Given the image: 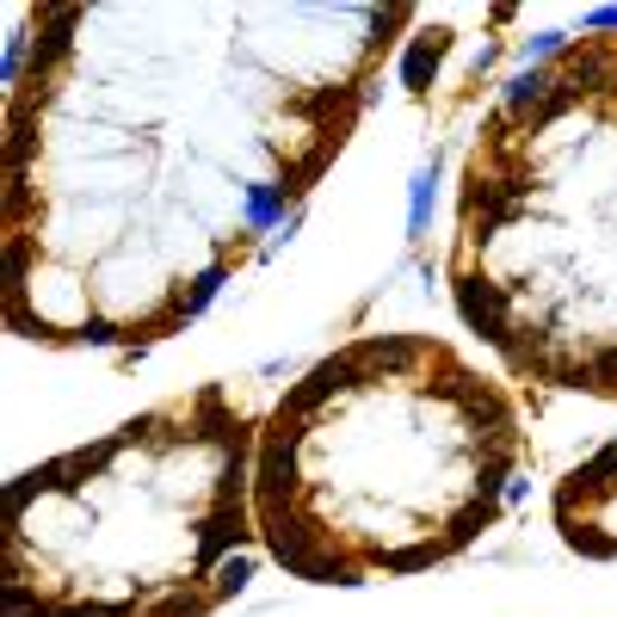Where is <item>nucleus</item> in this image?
<instances>
[{
	"label": "nucleus",
	"instance_id": "1",
	"mask_svg": "<svg viewBox=\"0 0 617 617\" xmlns=\"http://www.w3.org/2000/svg\"><path fill=\"white\" fill-rule=\"evenodd\" d=\"M7 69V322L191 327L340 161L408 7H32Z\"/></svg>",
	"mask_w": 617,
	"mask_h": 617
},
{
	"label": "nucleus",
	"instance_id": "2",
	"mask_svg": "<svg viewBox=\"0 0 617 617\" xmlns=\"http://www.w3.org/2000/svg\"><path fill=\"white\" fill-rule=\"evenodd\" d=\"M513 395L439 334L315 359L254 439V532L291 581L364 586L451 562L525 494Z\"/></svg>",
	"mask_w": 617,
	"mask_h": 617
},
{
	"label": "nucleus",
	"instance_id": "3",
	"mask_svg": "<svg viewBox=\"0 0 617 617\" xmlns=\"http://www.w3.org/2000/svg\"><path fill=\"white\" fill-rule=\"evenodd\" d=\"M445 278L513 377L617 401V19L500 86L457 167Z\"/></svg>",
	"mask_w": 617,
	"mask_h": 617
},
{
	"label": "nucleus",
	"instance_id": "4",
	"mask_svg": "<svg viewBox=\"0 0 617 617\" xmlns=\"http://www.w3.org/2000/svg\"><path fill=\"white\" fill-rule=\"evenodd\" d=\"M254 439L198 383L7 481V617H210L254 581Z\"/></svg>",
	"mask_w": 617,
	"mask_h": 617
},
{
	"label": "nucleus",
	"instance_id": "5",
	"mask_svg": "<svg viewBox=\"0 0 617 617\" xmlns=\"http://www.w3.org/2000/svg\"><path fill=\"white\" fill-rule=\"evenodd\" d=\"M556 532L568 549H581L593 562L617 556V439L599 445L581 469H568L556 488Z\"/></svg>",
	"mask_w": 617,
	"mask_h": 617
}]
</instances>
